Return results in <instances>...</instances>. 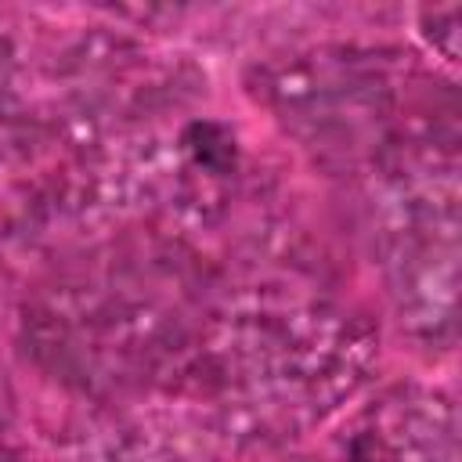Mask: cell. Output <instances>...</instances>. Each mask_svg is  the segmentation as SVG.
Instances as JSON below:
<instances>
[{"instance_id": "obj_1", "label": "cell", "mask_w": 462, "mask_h": 462, "mask_svg": "<svg viewBox=\"0 0 462 462\" xmlns=\"http://www.w3.org/2000/svg\"><path fill=\"white\" fill-rule=\"evenodd\" d=\"M458 14H462L458 4L426 7V11H422V32H426V40H430L448 61L458 58Z\"/></svg>"}]
</instances>
